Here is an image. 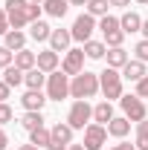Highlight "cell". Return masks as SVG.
<instances>
[{
    "label": "cell",
    "mask_w": 148,
    "mask_h": 150,
    "mask_svg": "<svg viewBox=\"0 0 148 150\" xmlns=\"http://www.w3.org/2000/svg\"><path fill=\"white\" fill-rule=\"evenodd\" d=\"M99 90H102V87H99V75L87 72V69L78 72V75H73V81H70V95H73L75 101H78V98L87 101V98H93Z\"/></svg>",
    "instance_id": "cell-1"
},
{
    "label": "cell",
    "mask_w": 148,
    "mask_h": 150,
    "mask_svg": "<svg viewBox=\"0 0 148 150\" xmlns=\"http://www.w3.org/2000/svg\"><path fill=\"white\" fill-rule=\"evenodd\" d=\"M99 87L105 93V101H113V98H122V72L113 69V67H105L99 72Z\"/></svg>",
    "instance_id": "cell-2"
},
{
    "label": "cell",
    "mask_w": 148,
    "mask_h": 150,
    "mask_svg": "<svg viewBox=\"0 0 148 150\" xmlns=\"http://www.w3.org/2000/svg\"><path fill=\"white\" fill-rule=\"evenodd\" d=\"M70 95V75L64 69H55V72L47 75V98L50 101H64Z\"/></svg>",
    "instance_id": "cell-3"
},
{
    "label": "cell",
    "mask_w": 148,
    "mask_h": 150,
    "mask_svg": "<svg viewBox=\"0 0 148 150\" xmlns=\"http://www.w3.org/2000/svg\"><path fill=\"white\" fill-rule=\"evenodd\" d=\"M90 121H93V107L84 101V98L73 101V107H70V112H67V124H70L73 130H84Z\"/></svg>",
    "instance_id": "cell-4"
},
{
    "label": "cell",
    "mask_w": 148,
    "mask_h": 150,
    "mask_svg": "<svg viewBox=\"0 0 148 150\" xmlns=\"http://www.w3.org/2000/svg\"><path fill=\"white\" fill-rule=\"evenodd\" d=\"M99 29V20L93 18V15H87V12H81L78 18L73 20V40H78V43H87V40H93V32Z\"/></svg>",
    "instance_id": "cell-5"
},
{
    "label": "cell",
    "mask_w": 148,
    "mask_h": 150,
    "mask_svg": "<svg viewBox=\"0 0 148 150\" xmlns=\"http://www.w3.org/2000/svg\"><path fill=\"white\" fill-rule=\"evenodd\" d=\"M119 107H122V115L128 118V121H142V118H148V110H145V101L139 98V95H122L119 98Z\"/></svg>",
    "instance_id": "cell-6"
},
{
    "label": "cell",
    "mask_w": 148,
    "mask_h": 150,
    "mask_svg": "<svg viewBox=\"0 0 148 150\" xmlns=\"http://www.w3.org/2000/svg\"><path fill=\"white\" fill-rule=\"evenodd\" d=\"M87 150H102L105 144H108V127L105 124H87L84 127V142H81Z\"/></svg>",
    "instance_id": "cell-7"
},
{
    "label": "cell",
    "mask_w": 148,
    "mask_h": 150,
    "mask_svg": "<svg viewBox=\"0 0 148 150\" xmlns=\"http://www.w3.org/2000/svg\"><path fill=\"white\" fill-rule=\"evenodd\" d=\"M84 58H87L84 49H78V46H75V49H67V52H64V61H61V69L70 75V78L78 75V72H84Z\"/></svg>",
    "instance_id": "cell-8"
},
{
    "label": "cell",
    "mask_w": 148,
    "mask_h": 150,
    "mask_svg": "<svg viewBox=\"0 0 148 150\" xmlns=\"http://www.w3.org/2000/svg\"><path fill=\"white\" fill-rule=\"evenodd\" d=\"M70 144H73V127L67 121H58L52 127V142H50L47 150H67Z\"/></svg>",
    "instance_id": "cell-9"
},
{
    "label": "cell",
    "mask_w": 148,
    "mask_h": 150,
    "mask_svg": "<svg viewBox=\"0 0 148 150\" xmlns=\"http://www.w3.org/2000/svg\"><path fill=\"white\" fill-rule=\"evenodd\" d=\"M70 43H73V32H70V29H52V35H50V49L67 52Z\"/></svg>",
    "instance_id": "cell-10"
},
{
    "label": "cell",
    "mask_w": 148,
    "mask_h": 150,
    "mask_svg": "<svg viewBox=\"0 0 148 150\" xmlns=\"http://www.w3.org/2000/svg\"><path fill=\"white\" fill-rule=\"evenodd\" d=\"M50 98L41 93V90H26V93L20 95V104H23V110H44V104H47Z\"/></svg>",
    "instance_id": "cell-11"
},
{
    "label": "cell",
    "mask_w": 148,
    "mask_h": 150,
    "mask_svg": "<svg viewBox=\"0 0 148 150\" xmlns=\"http://www.w3.org/2000/svg\"><path fill=\"white\" fill-rule=\"evenodd\" d=\"M58 64H61V61H58V52L55 49H44V52H38V69H41V72H55L58 69Z\"/></svg>",
    "instance_id": "cell-12"
},
{
    "label": "cell",
    "mask_w": 148,
    "mask_h": 150,
    "mask_svg": "<svg viewBox=\"0 0 148 150\" xmlns=\"http://www.w3.org/2000/svg\"><path fill=\"white\" fill-rule=\"evenodd\" d=\"M131 133V121L125 118V115H113L111 121H108V136H113V139H125Z\"/></svg>",
    "instance_id": "cell-13"
},
{
    "label": "cell",
    "mask_w": 148,
    "mask_h": 150,
    "mask_svg": "<svg viewBox=\"0 0 148 150\" xmlns=\"http://www.w3.org/2000/svg\"><path fill=\"white\" fill-rule=\"evenodd\" d=\"M3 46H9L12 52L26 49V32H20V29H9V32L3 35Z\"/></svg>",
    "instance_id": "cell-14"
},
{
    "label": "cell",
    "mask_w": 148,
    "mask_h": 150,
    "mask_svg": "<svg viewBox=\"0 0 148 150\" xmlns=\"http://www.w3.org/2000/svg\"><path fill=\"white\" fill-rule=\"evenodd\" d=\"M145 75H148V72H145V64H142V61H137V58L128 61V64L122 67V78H128V81H134V84H137V81H142Z\"/></svg>",
    "instance_id": "cell-15"
},
{
    "label": "cell",
    "mask_w": 148,
    "mask_h": 150,
    "mask_svg": "<svg viewBox=\"0 0 148 150\" xmlns=\"http://www.w3.org/2000/svg\"><path fill=\"white\" fill-rule=\"evenodd\" d=\"M119 26H122V32H125V35L142 32V18H139L137 12H125V15L119 18Z\"/></svg>",
    "instance_id": "cell-16"
},
{
    "label": "cell",
    "mask_w": 148,
    "mask_h": 150,
    "mask_svg": "<svg viewBox=\"0 0 148 150\" xmlns=\"http://www.w3.org/2000/svg\"><path fill=\"white\" fill-rule=\"evenodd\" d=\"M41 6H44V12H47L50 18H58V20L70 12V0H44Z\"/></svg>",
    "instance_id": "cell-17"
},
{
    "label": "cell",
    "mask_w": 148,
    "mask_h": 150,
    "mask_svg": "<svg viewBox=\"0 0 148 150\" xmlns=\"http://www.w3.org/2000/svg\"><path fill=\"white\" fill-rule=\"evenodd\" d=\"M20 127H23L26 133L44 127V112H41V110H26V112H23V118H20Z\"/></svg>",
    "instance_id": "cell-18"
},
{
    "label": "cell",
    "mask_w": 148,
    "mask_h": 150,
    "mask_svg": "<svg viewBox=\"0 0 148 150\" xmlns=\"http://www.w3.org/2000/svg\"><path fill=\"white\" fill-rule=\"evenodd\" d=\"M15 67H20L23 72L35 69V67H38V52H29V49H20V52H15Z\"/></svg>",
    "instance_id": "cell-19"
},
{
    "label": "cell",
    "mask_w": 148,
    "mask_h": 150,
    "mask_svg": "<svg viewBox=\"0 0 148 150\" xmlns=\"http://www.w3.org/2000/svg\"><path fill=\"white\" fill-rule=\"evenodd\" d=\"M111 118H113V104L111 101H99V104L93 107V121H96V124H105V127H108Z\"/></svg>",
    "instance_id": "cell-20"
},
{
    "label": "cell",
    "mask_w": 148,
    "mask_h": 150,
    "mask_svg": "<svg viewBox=\"0 0 148 150\" xmlns=\"http://www.w3.org/2000/svg\"><path fill=\"white\" fill-rule=\"evenodd\" d=\"M81 49H84V55L90 58V61H102V58L108 55V43L105 40H87Z\"/></svg>",
    "instance_id": "cell-21"
},
{
    "label": "cell",
    "mask_w": 148,
    "mask_h": 150,
    "mask_svg": "<svg viewBox=\"0 0 148 150\" xmlns=\"http://www.w3.org/2000/svg\"><path fill=\"white\" fill-rule=\"evenodd\" d=\"M50 35H52V26L47 23V20H35V23H29V38L32 40H50Z\"/></svg>",
    "instance_id": "cell-22"
},
{
    "label": "cell",
    "mask_w": 148,
    "mask_h": 150,
    "mask_svg": "<svg viewBox=\"0 0 148 150\" xmlns=\"http://www.w3.org/2000/svg\"><path fill=\"white\" fill-rule=\"evenodd\" d=\"M105 58H108V67H113V69H122V67H125V64L131 61V58H128V52H125L122 46H111Z\"/></svg>",
    "instance_id": "cell-23"
},
{
    "label": "cell",
    "mask_w": 148,
    "mask_h": 150,
    "mask_svg": "<svg viewBox=\"0 0 148 150\" xmlns=\"http://www.w3.org/2000/svg\"><path fill=\"white\" fill-rule=\"evenodd\" d=\"M23 84H26V90H44L47 87V72H41V69H29L26 78H23Z\"/></svg>",
    "instance_id": "cell-24"
},
{
    "label": "cell",
    "mask_w": 148,
    "mask_h": 150,
    "mask_svg": "<svg viewBox=\"0 0 148 150\" xmlns=\"http://www.w3.org/2000/svg\"><path fill=\"white\" fill-rule=\"evenodd\" d=\"M23 78H26V72H23L20 67H15V64L3 69V81H6L9 87H20V84H23Z\"/></svg>",
    "instance_id": "cell-25"
},
{
    "label": "cell",
    "mask_w": 148,
    "mask_h": 150,
    "mask_svg": "<svg viewBox=\"0 0 148 150\" xmlns=\"http://www.w3.org/2000/svg\"><path fill=\"white\" fill-rule=\"evenodd\" d=\"M29 142H32L35 147H50V142H52V130H47V127H38V130L29 133Z\"/></svg>",
    "instance_id": "cell-26"
},
{
    "label": "cell",
    "mask_w": 148,
    "mask_h": 150,
    "mask_svg": "<svg viewBox=\"0 0 148 150\" xmlns=\"http://www.w3.org/2000/svg\"><path fill=\"white\" fill-rule=\"evenodd\" d=\"M111 9V0H87V15L93 18H105Z\"/></svg>",
    "instance_id": "cell-27"
},
{
    "label": "cell",
    "mask_w": 148,
    "mask_h": 150,
    "mask_svg": "<svg viewBox=\"0 0 148 150\" xmlns=\"http://www.w3.org/2000/svg\"><path fill=\"white\" fill-rule=\"evenodd\" d=\"M99 29H102V35H111V32L122 29V26H119V18H113V15H105V18H99Z\"/></svg>",
    "instance_id": "cell-28"
},
{
    "label": "cell",
    "mask_w": 148,
    "mask_h": 150,
    "mask_svg": "<svg viewBox=\"0 0 148 150\" xmlns=\"http://www.w3.org/2000/svg\"><path fill=\"white\" fill-rule=\"evenodd\" d=\"M12 61H15V52H12L9 46H0V72H3L6 67H12Z\"/></svg>",
    "instance_id": "cell-29"
},
{
    "label": "cell",
    "mask_w": 148,
    "mask_h": 150,
    "mask_svg": "<svg viewBox=\"0 0 148 150\" xmlns=\"http://www.w3.org/2000/svg\"><path fill=\"white\" fill-rule=\"evenodd\" d=\"M122 40H125V32H122V29H116V32H111V35H105L108 49H111V46H122Z\"/></svg>",
    "instance_id": "cell-30"
},
{
    "label": "cell",
    "mask_w": 148,
    "mask_h": 150,
    "mask_svg": "<svg viewBox=\"0 0 148 150\" xmlns=\"http://www.w3.org/2000/svg\"><path fill=\"white\" fill-rule=\"evenodd\" d=\"M134 52H137V61L148 64V40H145V38H142V40L137 43V49H134Z\"/></svg>",
    "instance_id": "cell-31"
},
{
    "label": "cell",
    "mask_w": 148,
    "mask_h": 150,
    "mask_svg": "<svg viewBox=\"0 0 148 150\" xmlns=\"http://www.w3.org/2000/svg\"><path fill=\"white\" fill-rule=\"evenodd\" d=\"M12 115H15L12 107H9L6 101H0V124H9V121H12Z\"/></svg>",
    "instance_id": "cell-32"
},
{
    "label": "cell",
    "mask_w": 148,
    "mask_h": 150,
    "mask_svg": "<svg viewBox=\"0 0 148 150\" xmlns=\"http://www.w3.org/2000/svg\"><path fill=\"white\" fill-rule=\"evenodd\" d=\"M137 95H139L142 101H148V75L142 78V81H137Z\"/></svg>",
    "instance_id": "cell-33"
},
{
    "label": "cell",
    "mask_w": 148,
    "mask_h": 150,
    "mask_svg": "<svg viewBox=\"0 0 148 150\" xmlns=\"http://www.w3.org/2000/svg\"><path fill=\"white\" fill-rule=\"evenodd\" d=\"M9 29H12V26H9V15H6V9H3V6H0V38L6 35V32H9Z\"/></svg>",
    "instance_id": "cell-34"
},
{
    "label": "cell",
    "mask_w": 148,
    "mask_h": 150,
    "mask_svg": "<svg viewBox=\"0 0 148 150\" xmlns=\"http://www.w3.org/2000/svg\"><path fill=\"white\" fill-rule=\"evenodd\" d=\"M137 150H148V133H137Z\"/></svg>",
    "instance_id": "cell-35"
},
{
    "label": "cell",
    "mask_w": 148,
    "mask_h": 150,
    "mask_svg": "<svg viewBox=\"0 0 148 150\" xmlns=\"http://www.w3.org/2000/svg\"><path fill=\"white\" fill-rule=\"evenodd\" d=\"M9 95H12V87H9L6 81H0V101H6Z\"/></svg>",
    "instance_id": "cell-36"
},
{
    "label": "cell",
    "mask_w": 148,
    "mask_h": 150,
    "mask_svg": "<svg viewBox=\"0 0 148 150\" xmlns=\"http://www.w3.org/2000/svg\"><path fill=\"white\" fill-rule=\"evenodd\" d=\"M111 150H137V144H128V142H119V144H113Z\"/></svg>",
    "instance_id": "cell-37"
},
{
    "label": "cell",
    "mask_w": 148,
    "mask_h": 150,
    "mask_svg": "<svg viewBox=\"0 0 148 150\" xmlns=\"http://www.w3.org/2000/svg\"><path fill=\"white\" fill-rule=\"evenodd\" d=\"M6 144H9V136H6L3 124H0V150H6Z\"/></svg>",
    "instance_id": "cell-38"
},
{
    "label": "cell",
    "mask_w": 148,
    "mask_h": 150,
    "mask_svg": "<svg viewBox=\"0 0 148 150\" xmlns=\"http://www.w3.org/2000/svg\"><path fill=\"white\" fill-rule=\"evenodd\" d=\"M137 133H148V118H142V121H137Z\"/></svg>",
    "instance_id": "cell-39"
},
{
    "label": "cell",
    "mask_w": 148,
    "mask_h": 150,
    "mask_svg": "<svg viewBox=\"0 0 148 150\" xmlns=\"http://www.w3.org/2000/svg\"><path fill=\"white\" fill-rule=\"evenodd\" d=\"M111 6H131V0H111Z\"/></svg>",
    "instance_id": "cell-40"
},
{
    "label": "cell",
    "mask_w": 148,
    "mask_h": 150,
    "mask_svg": "<svg viewBox=\"0 0 148 150\" xmlns=\"http://www.w3.org/2000/svg\"><path fill=\"white\" fill-rule=\"evenodd\" d=\"M18 150H41V147H35V144H32V142H29V144H20Z\"/></svg>",
    "instance_id": "cell-41"
},
{
    "label": "cell",
    "mask_w": 148,
    "mask_h": 150,
    "mask_svg": "<svg viewBox=\"0 0 148 150\" xmlns=\"http://www.w3.org/2000/svg\"><path fill=\"white\" fill-rule=\"evenodd\" d=\"M70 6H87V0H70Z\"/></svg>",
    "instance_id": "cell-42"
},
{
    "label": "cell",
    "mask_w": 148,
    "mask_h": 150,
    "mask_svg": "<svg viewBox=\"0 0 148 150\" xmlns=\"http://www.w3.org/2000/svg\"><path fill=\"white\" fill-rule=\"evenodd\" d=\"M142 35H145V40H148V20H142Z\"/></svg>",
    "instance_id": "cell-43"
},
{
    "label": "cell",
    "mask_w": 148,
    "mask_h": 150,
    "mask_svg": "<svg viewBox=\"0 0 148 150\" xmlns=\"http://www.w3.org/2000/svg\"><path fill=\"white\" fill-rule=\"evenodd\" d=\"M67 150H87V147H84V144H70Z\"/></svg>",
    "instance_id": "cell-44"
},
{
    "label": "cell",
    "mask_w": 148,
    "mask_h": 150,
    "mask_svg": "<svg viewBox=\"0 0 148 150\" xmlns=\"http://www.w3.org/2000/svg\"><path fill=\"white\" fill-rule=\"evenodd\" d=\"M137 3H139V6H148V0H137Z\"/></svg>",
    "instance_id": "cell-45"
},
{
    "label": "cell",
    "mask_w": 148,
    "mask_h": 150,
    "mask_svg": "<svg viewBox=\"0 0 148 150\" xmlns=\"http://www.w3.org/2000/svg\"><path fill=\"white\" fill-rule=\"evenodd\" d=\"M29 3H44V0H29Z\"/></svg>",
    "instance_id": "cell-46"
}]
</instances>
